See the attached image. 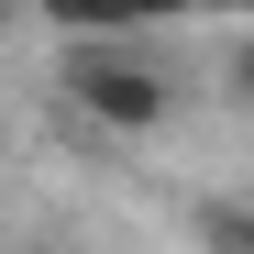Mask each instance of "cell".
<instances>
[{
	"instance_id": "6da1fadb",
	"label": "cell",
	"mask_w": 254,
	"mask_h": 254,
	"mask_svg": "<svg viewBox=\"0 0 254 254\" xmlns=\"http://www.w3.org/2000/svg\"><path fill=\"white\" fill-rule=\"evenodd\" d=\"M77 100L111 111V122H155V111H166L155 77H144V66H111V56H77Z\"/></svg>"
},
{
	"instance_id": "7a4b0ae2",
	"label": "cell",
	"mask_w": 254,
	"mask_h": 254,
	"mask_svg": "<svg viewBox=\"0 0 254 254\" xmlns=\"http://www.w3.org/2000/svg\"><path fill=\"white\" fill-rule=\"evenodd\" d=\"M243 89H254V45H243Z\"/></svg>"
}]
</instances>
